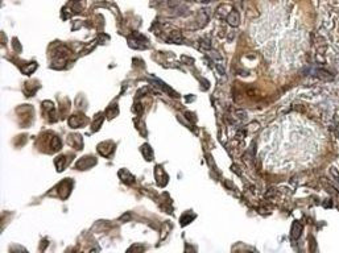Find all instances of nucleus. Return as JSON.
I'll use <instances>...</instances> for the list:
<instances>
[{"label": "nucleus", "mask_w": 339, "mask_h": 253, "mask_svg": "<svg viewBox=\"0 0 339 253\" xmlns=\"http://www.w3.org/2000/svg\"><path fill=\"white\" fill-rule=\"evenodd\" d=\"M301 232H302V226H301V223H298L296 222L293 224V228H292V236L294 239H298L299 236H301Z\"/></svg>", "instance_id": "f257e3e1"}, {"label": "nucleus", "mask_w": 339, "mask_h": 253, "mask_svg": "<svg viewBox=\"0 0 339 253\" xmlns=\"http://www.w3.org/2000/svg\"><path fill=\"white\" fill-rule=\"evenodd\" d=\"M239 13L238 12H231L230 15H228V17H227V21H228V24L230 25H234V26H236V25H239Z\"/></svg>", "instance_id": "f03ea898"}, {"label": "nucleus", "mask_w": 339, "mask_h": 253, "mask_svg": "<svg viewBox=\"0 0 339 253\" xmlns=\"http://www.w3.org/2000/svg\"><path fill=\"white\" fill-rule=\"evenodd\" d=\"M330 171H331V174H332V176L335 177V179H337V181L339 182V173L337 171V169H335V167H331V169H330Z\"/></svg>", "instance_id": "7ed1b4c3"}]
</instances>
